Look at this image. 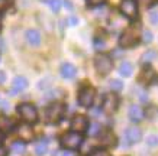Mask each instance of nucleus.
<instances>
[{"mask_svg": "<svg viewBox=\"0 0 158 156\" xmlns=\"http://www.w3.org/2000/svg\"><path fill=\"white\" fill-rule=\"evenodd\" d=\"M68 20H70V25H71V26H74V25L78 23V19H77V18H74V16H71Z\"/></svg>", "mask_w": 158, "mask_h": 156, "instance_id": "obj_34", "label": "nucleus"}, {"mask_svg": "<svg viewBox=\"0 0 158 156\" xmlns=\"http://www.w3.org/2000/svg\"><path fill=\"white\" fill-rule=\"evenodd\" d=\"M119 72H120V75H123V77H131L132 75V72H134V66H132V64L131 62H122L119 66Z\"/></svg>", "mask_w": 158, "mask_h": 156, "instance_id": "obj_18", "label": "nucleus"}, {"mask_svg": "<svg viewBox=\"0 0 158 156\" xmlns=\"http://www.w3.org/2000/svg\"><path fill=\"white\" fill-rule=\"evenodd\" d=\"M0 30H2V20H0Z\"/></svg>", "mask_w": 158, "mask_h": 156, "instance_id": "obj_39", "label": "nucleus"}, {"mask_svg": "<svg viewBox=\"0 0 158 156\" xmlns=\"http://www.w3.org/2000/svg\"><path fill=\"white\" fill-rule=\"evenodd\" d=\"M65 114V106L62 103H52L48 109L45 110V120L47 123H58Z\"/></svg>", "mask_w": 158, "mask_h": 156, "instance_id": "obj_1", "label": "nucleus"}, {"mask_svg": "<svg viewBox=\"0 0 158 156\" xmlns=\"http://www.w3.org/2000/svg\"><path fill=\"white\" fill-rule=\"evenodd\" d=\"M42 2L47 6H48V7L52 10V12H58V10L61 9V6H62V2H61V0H42Z\"/></svg>", "mask_w": 158, "mask_h": 156, "instance_id": "obj_23", "label": "nucleus"}, {"mask_svg": "<svg viewBox=\"0 0 158 156\" xmlns=\"http://www.w3.org/2000/svg\"><path fill=\"white\" fill-rule=\"evenodd\" d=\"M125 137H126L129 145H134V143H138L141 140L142 133H141V130L138 127H128L126 132H125Z\"/></svg>", "mask_w": 158, "mask_h": 156, "instance_id": "obj_12", "label": "nucleus"}, {"mask_svg": "<svg viewBox=\"0 0 158 156\" xmlns=\"http://www.w3.org/2000/svg\"><path fill=\"white\" fill-rule=\"evenodd\" d=\"M142 41H144L145 43L152 42V33L149 32V30H144V33H142Z\"/></svg>", "mask_w": 158, "mask_h": 156, "instance_id": "obj_26", "label": "nucleus"}, {"mask_svg": "<svg viewBox=\"0 0 158 156\" xmlns=\"http://www.w3.org/2000/svg\"><path fill=\"white\" fill-rule=\"evenodd\" d=\"M89 130H86L87 133H89V136H97V134H100V130H102V127H100V124L99 123H91V124H89Z\"/></svg>", "mask_w": 158, "mask_h": 156, "instance_id": "obj_24", "label": "nucleus"}, {"mask_svg": "<svg viewBox=\"0 0 158 156\" xmlns=\"http://www.w3.org/2000/svg\"><path fill=\"white\" fill-rule=\"evenodd\" d=\"M86 2H87V5H89V6L94 7V6H100V5H103V2H105V0H86Z\"/></svg>", "mask_w": 158, "mask_h": 156, "instance_id": "obj_31", "label": "nucleus"}, {"mask_svg": "<svg viewBox=\"0 0 158 156\" xmlns=\"http://www.w3.org/2000/svg\"><path fill=\"white\" fill-rule=\"evenodd\" d=\"M154 78H155V72H154V70L147 68V70H144V71H142L139 81H145V84H148V82L154 81Z\"/></svg>", "mask_w": 158, "mask_h": 156, "instance_id": "obj_21", "label": "nucleus"}, {"mask_svg": "<svg viewBox=\"0 0 158 156\" xmlns=\"http://www.w3.org/2000/svg\"><path fill=\"white\" fill-rule=\"evenodd\" d=\"M83 143V136L80 133L76 132H68L61 136V146L65 147L67 150H76L81 146Z\"/></svg>", "mask_w": 158, "mask_h": 156, "instance_id": "obj_2", "label": "nucleus"}, {"mask_svg": "<svg viewBox=\"0 0 158 156\" xmlns=\"http://www.w3.org/2000/svg\"><path fill=\"white\" fill-rule=\"evenodd\" d=\"M118 107H119V97L116 94H106L103 103H102V109L106 113H115Z\"/></svg>", "mask_w": 158, "mask_h": 156, "instance_id": "obj_8", "label": "nucleus"}, {"mask_svg": "<svg viewBox=\"0 0 158 156\" xmlns=\"http://www.w3.org/2000/svg\"><path fill=\"white\" fill-rule=\"evenodd\" d=\"M71 130L73 132H76V133H84L87 130V127H89V120H87L84 116H76V117L71 120Z\"/></svg>", "mask_w": 158, "mask_h": 156, "instance_id": "obj_9", "label": "nucleus"}, {"mask_svg": "<svg viewBox=\"0 0 158 156\" xmlns=\"http://www.w3.org/2000/svg\"><path fill=\"white\" fill-rule=\"evenodd\" d=\"M105 46H106V43H105V41H99V38L96 39V41H94V48H96L97 51H103V49H105Z\"/></svg>", "mask_w": 158, "mask_h": 156, "instance_id": "obj_27", "label": "nucleus"}, {"mask_svg": "<svg viewBox=\"0 0 158 156\" xmlns=\"http://www.w3.org/2000/svg\"><path fill=\"white\" fill-rule=\"evenodd\" d=\"M155 143H157V136H149V137H148V145L154 146Z\"/></svg>", "mask_w": 158, "mask_h": 156, "instance_id": "obj_32", "label": "nucleus"}, {"mask_svg": "<svg viewBox=\"0 0 158 156\" xmlns=\"http://www.w3.org/2000/svg\"><path fill=\"white\" fill-rule=\"evenodd\" d=\"M6 81V75H5V72L3 71H0V84H3Z\"/></svg>", "mask_w": 158, "mask_h": 156, "instance_id": "obj_37", "label": "nucleus"}, {"mask_svg": "<svg viewBox=\"0 0 158 156\" xmlns=\"http://www.w3.org/2000/svg\"><path fill=\"white\" fill-rule=\"evenodd\" d=\"M77 74V68L73 64L70 62H65V64H62L61 65V75L62 78H65V80H73Z\"/></svg>", "mask_w": 158, "mask_h": 156, "instance_id": "obj_15", "label": "nucleus"}, {"mask_svg": "<svg viewBox=\"0 0 158 156\" xmlns=\"http://www.w3.org/2000/svg\"><path fill=\"white\" fill-rule=\"evenodd\" d=\"M15 122L12 120V118L9 117H5V116H2L0 117V132H10V130H13L15 129Z\"/></svg>", "mask_w": 158, "mask_h": 156, "instance_id": "obj_17", "label": "nucleus"}, {"mask_svg": "<svg viewBox=\"0 0 158 156\" xmlns=\"http://www.w3.org/2000/svg\"><path fill=\"white\" fill-rule=\"evenodd\" d=\"M90 156H110V155L106 150H103V149H96V150L91 152Z\"/></svg>", "mask_w": 158, "mask_h": 156, "instance_id": "obj_28", "label": "nucleus"}, {"mask_svg": "<svg viewBox=\"0 0 158 156\" xmlns=\"http://www.w3.org/2000/svg\"><path fill=\"white\" fill-rule=\"evenodd\" d=\"M94 68L100 75H107L113 68V61H112V58L109 55L100 54V55H97L94 58Z\"/></svg>", "mask_w": 158, "mask_h": 156, "instance_id": "obj_5", "label": "nucleus"}, {"mask_svg": "<svg viewBox=\"0 0 158 156\" xmlns=\"http://www.w3.org/2000/svg\"><path fill=\"white\" fill-rule=\"evenodd\" d=\"M25 150H26V145H25V142H22V140H16V142H13V145H12V152H13V153H16V155H23Z\"/></svg>", "mask_w": 158, "mask_h": 156, "instance_id": "obj_22", "label": "nucleus"}, {"mask_svg": "<svg viewBox=\"0 0 158 156\" xmlns=\"http://www.w3.org/2000/svg\"><path fill=\"white\" fill-rule=\"evenodd\" d=\"M10 5V0H0V13L2 12H5Z\"/></svg>", "mask_w": 158, "mask_h": 156, "instance_id": "obj_29", "label": "nucleus"}, {"mask_svg": "<svg viewBox=\"0 0 158 156\" xmlns=\"http://www.w3.org/2000/svg\"><path fill=\"white\" fill-rule=\"evenodd\" d=\"M0 156H7V150H6V147H3L0 145Z\"/></svg>", "mask_w": 158, "mask_h": 156, "instance_id": "obj_36", "label": "nucleus"}, {"mask_svg": "<svg viewBox=\"0 0 158 156\" xmlns=\"http://www.w3.org/2000/svg\"><path fill=\"white\" fill-rule=\"evenodd\" d=\"M139 42V32H138V28H129L126 29L122 36L119 39V45L122 48H132L135 46L136 43Z\"/></svg>", "mask_w": 158, "mask_h": 156, "instance_id": "obj_4", "label": "nucleus"}, {"mask_svg": "<svg viewBox=\"0 0 158 156\" xmlns=\"http://www.w3.org/2000/svg\"><path fill=\"white\" fill-rule=\"evenodd\" d=\"M136 2V5H142V6H151V5H154L157 0H135Z\"/></svg>", "mask_w": 158, "mask_h": 156, "instance_id": "obj_30", "label": "nucleus"}, {"mask_svg": "<svg viewBox=\"0 0 158 156\" xmlns=\"http://www.w3.org/2000/svg\"><path fill=\"white\" fill-rule=\"evenodd\" d=\"M120 12L128 19H136L138 16V5L135 0H122L120 2Z\"/></svg>", "mask_w": 158, "mask_h": 156, "instance_id": "obj_6", "label": "nucleus"}, {"mask_svg": "<svg viewBox=\"0 0 158 156\" xmlns=\"http://www.w3.org/2000/svg\"><path fill=\"white\" fill-rule=\"evenodd\" d=\"M2 140H3V133L0 132V142H2Z\"/></svg>", "mask_w": 158, "mask_h": 156, "instance_id": "obj_38", "label": "nucleus"}, {"mask_svg": "<svg viewBox=\"0 0 158 156\" xmlns=\"http://www.w3.org/2000/svg\"><path fill=\"white\" fill-rule=\"evenodd\" d=\"M48 152V142L47 140H39L35 145V153L38 156H44Z\"/></svg>", "mask_w": 158, "mask_h": 156, "instance_id": "obj_20", "label": "nucleus"}, {"mask_svg": "<svg viewBox=\"0 0 158 156\" xmlns=\"http://www.w3.org/2000/svg\"><path fill=\"white\" fill-rule=\"evenodd\" d=\"M18 113L20 114V117L23 118L28 124H34L38 120V110L34 104L31 103H23L18 106Z\"/></svg>", "mask_w": 158, "mask_h": 156, "instance_id": "obj_3", "label": "nucleus"}, {"mask_svg": "<svg viewBox=\"0 0 158 156\" xmlns=\"http://www.w3.org/2000/svg\"><path fill=\"white\" fill-rule=\"evenodd\" d=\"M28 87V80L25 77H15L13 78V84H12V91L10 94H16V93H20L23 91L25 88Z\"/></svg>", "mask_w": 158, "mask_h": 156, "instance_id": "obj_13", "label": "nucleus"}, {"mask_svg": "<svg viewBox=\"0 0 158 156\" xmlns=\"http://www.w3.org/2000/svg\"><path fill=\"white\" fill-rule=\"evenodd\" d=\"M109 84H110V88L113 91H120L123 88V84H122V81H119V80H112Z\"/></svg>", "mask_w": 158, "mask_h": 156, "instance_id": "obj_25", "label": "nucleus"}, {"mask_svg": "<svg viewBox=\"0 0 158 156\" xmlns=\"http://www.w3.org/2000/svg\"><path fill=\"white\" fill-rule=\"evenodd\" d=\"M155 57H157V52L152 51V49H149V51H147V52L142 54V57H141V64L148 65V64H151V62L155 59Z\"/></svg>", "mask_w": 158, "mask_h": 156, "instance_id": "obj_19", "label": "nucleus"}, {"mask_svg": "<svg viewBox=\"0 0 158 156\" xmlns=\"http://www.w3.org/2000/svg\"><path fill=\"white\" fill-rule=\"evenodd\" d=\"M128 116H129L131 122H134V123H139V122H142L145 117V113L144 110L141 109L139 106H131L129 107V111H128Z\"/></svg>", "mask_w": 158, "mask_h": 156, "instance_id": "obj_11", "label": "nucleus"}, {"mask_svg": "<svg viewBox=\"0 0 158 156\" xmlns=\"http://www.w3.org/2000/svg\"><path fill=\"white\" fill-rule=\"evenodd\" d=\"M100 145L105 147H112L116 145V137L115 134L109 130H106V132L100 133Z\"/></svg>", "mask_w": 158, "mask_h": 156, "instance_id": "obj_14", "label": "nucleus"}, {"mask_svg": "<svg viewBox=\"0 0 158 156\" xmlns=\"http://www.w3.org/2000/svg\"><path fill=\"white\" fill-rule=\"evenodd\" d=\"M26 41H28L31 45H34V46H38L39 43H41V33L38 30H35V29H31L26 32Z\"/></svg>", "mask_w": 158, "mask_h": 156, "instance_id": "obj_16", "label": "nucleus"}, {"mask_svg": "<svg viewBox=\"0 0 158 156\" xmlns=\"http://www.w3.org/2000/svg\"><path fill=\"white\" fill-rule=\"evenodd\" d=\"M151 20L154 25L157 23V12H151Z\"/></svg>", "mask_w": 158, "mask_h": 156, "instance_id": "obj_35", "label": "nucleus"}, {"mask_svg": "<svg viewBox=\"0 0 158 156\" xmlns=\"http://www.w3.org/2000/svg\"><path fill=\"white\" fill-rule=\"evenodd\" d=\"M61 156H76V152L74 150H67V149H65V150L62 152Z\"/></svg>", "mask_w": 158, "mask_h": 156, "instance_id": "obj_33", "label": "nucleus"}, {"mask_svg": "<svg viewBox=\"0 0 158 156\" xmlns=\"http://www.w3.org/2000/svg\"><path fill=\"white\" fill-rule=\"evenodd\" d=\"M18 136H19V140H22V142L32 140L34 139V132H32L31 124H28V123L19 124V127H18Z\"/></svg>", "mask_w": 158, "mask_h": 156, "instance_id": "obj_10", "label": "nucleus"}, {"mask_svg": "<svg viewBox=\"0 0 158 156\" xmlns=\"http://www.w3.org/2000/svg\"><path fill=\"white\" fill-rule=\"evenodd\" d=\"M94 90L91 88V87H84L81 91H80V94H78V104L81 106V107H90L93 101H94Z\"/></svg>", "mask_w": 158, "mask_h": 156, "instance_id": "obj_7", "label": "nucleus"}]
</instances>
